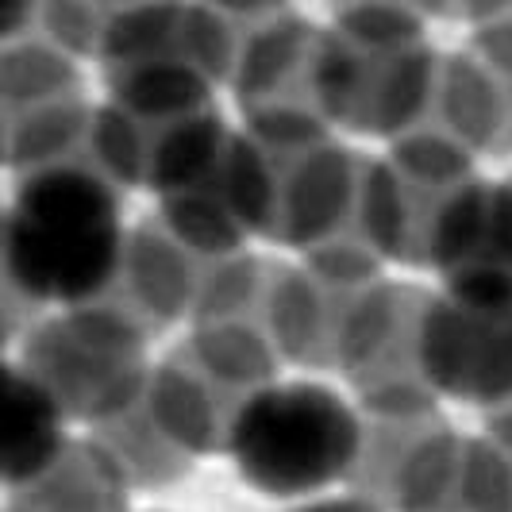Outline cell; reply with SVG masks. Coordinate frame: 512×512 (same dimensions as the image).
Returning a JSON list of instances; mask_svg holds the SVG:
<instances>
[{
    "label": "cell",
    "instance_id": "3957f363",
    "mask_svg": "<svg viewBox=\"0 0 512 512\" xmlns=\"http://www.w3.org/2000/svg\"><path fill=\"white\" fill-rule=\"evenodd\" d=\"M27 374L66 412L112 420L128 409L139 382V339L116 316L74 312L27 343Z\"/></svg>",
    "mask_w": 512,
    "mask_h": 512
},
{
    "label": "cell",
    "instance_id": "8992f818",
    "mask_svg": "<svg viewBox=\"0 0 512 512\" xmlns=\"http://www.w3.org/2000/svg\"><path fill=\"white\" fill-rule=\"evenodd\" d=\"M124 474L101 447L62 451L47 474L27 482L20 512H124Z\"/></svg>",
    "mask_w": 512,
    "mask_h": 512
},
{
    "label": "cell",
    "instance_id": "277c9868",
    "mask_svg": "<svg viewBox=\"0 0 512 512\" xmlns=\"http://www.w3.org/2000/svg\"><path fill=\"white\" fill-rule=\"evenodd\" d=\"M420 359L428 382L455 397L493 401L512 393V297L451 289L420 316Z\"/></svg>",
    "mask_w": 512,
    "mask_h": 512
},
{
    "label": "cell",
    "instance_id": "6da1fadb",
    "mask_svg": "<svg viewBox=\"0 0 512 512\" xmlns=\"http://www.w3.org/2000/svg\"><path fill=\"white\" fill-rule=\"evenodd\" d=\"M8 282L31 301L85 305L124 266V224L112 185L81 166H35L8 208Z\"/></svg>",
    "mask_w": 512,
    "mask_h": 512
},
{
    "label": "cell",
    "instance_id": "52a82bcc",
    "mask_svg": "<svg viewBox=\"0 0 512 512\" xmlns=\"http://www.w3.org/2000/svg\"><path fill=\"white\" fill-rule=\"evenodd\" d=\"M293 512H378V509L366 505V501L347 497V501H320V505H308V509H293Z\"/></svg>",
    "mask_w": 512,
    "mask_h": 512
},
{
    "label": "cell",
    "instance_id": "7a4b0ae2",
    "mask_svg": "<svg viewBox=\"0 0 512 512\" xmlns=\"http://www.w3.org/2000/svg\"><path fill=\"white\" fill-rule=\"evenodd\" d=\"M228 455L258 493L301 497L359 466L362 428L328 385H262L231 428Z\"/></svg>",
    "mask_w": 512,
    "mask_h": 512
},
{
    "label": "cell",
    "instance_id": "5b68a950",
    "mask_svg": "<svg viewBox=\"0 0 512 512\" xmlns=\"http://www.w3.org/2000/svg\"><path fill=\"white\" fill-rule=\"evenodd\" d=\"M62 405L51 397V389L35 382L27 370H12L8 389V432H4V470L8 486H27L39 474H47L62 459V436L58 420Z\"/></svg>",
    "mask_w": 512,
    "mask_h": 512
}]
</instances>
